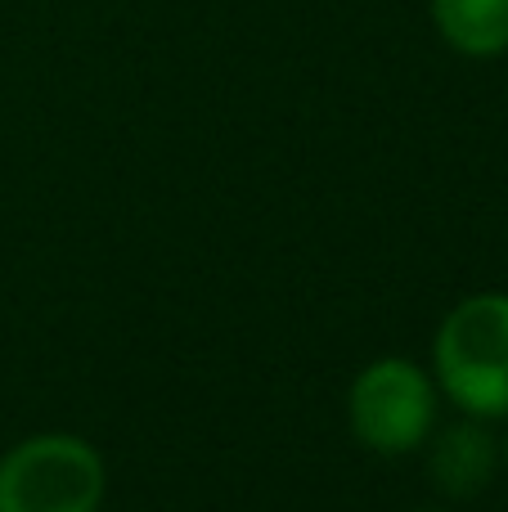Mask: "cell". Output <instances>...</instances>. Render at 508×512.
I'll return each mask as SVG.
<instances>
[{"label": "cell", "instance_id": "cell-4", "mask_svg": "<svg viewBox=\"0 0 508 512\" xmlns=\"http://www.w3.org/2000/svg\"><path fill=\"white\" fill-rule=\"evenodd\" d=\"M423 454H428L432 486L450 499L482 495L504 463V445L495 441L491 423L468 418V414H459L455 423H446V427L441 423L432 427V436L423 441Z\"/></svg>", "mask_w": 508, "mask_h": 512}, {"label": "cell", "instance_id": "cell-1", "mask_svg": "<svg viewBox=\"0 0 508 512\" xmlns=\"http://www.w3.org/2000/svg\"><path fill=\"white\" fill-rule=\"evenodd\" d=\"M441 400L482 423H508V292L455 301L432 337Z\"/></svg>", "mask_w": 508, "mask_h": 512}, {"label": "cell", "instance_id": "cell-7", "mask_svg": "<svg viewBox=\"0 0 508 512\" xmlns=\"http://www.w3.org/2000/svg\"><path fill=\"white\" fill-rule=\"evenodd\" d=\"M504 463H508V441H504Z\"/></svg>", "mask_w": 508, "mask_h": 512}, {"label": "cell", "instance_id": "cell-6", "mask_svg": "<svg viewBox=\"0 0 508 512\" xmlns=\"http://www.w3.org/2000/svg\"><path fill=\"white\" fill-rule=\"evenodd\" d=\"M414 512H441V508H414Z\"/></svg>", "mask_w": 508, "mask_h": 512}, {"label": "cell", "instance_id": "cell-2", "mask_svg": "<svg viewBox=\"0 0 508 512\" xmlns=\"http://www.w3.org/2000/svg\"><path fill=\"white\" fill-rule=\"evenodd\" d=\"M108 463L77 432H32L0 454V512H99Z\"/></svg>", "mask_w": 508, "mask_h": 512}, {"label": "cell", "instance_id": "cell-3", "mask_svg": "<svg viewBox=\"0 0 508 512\" xmlns=\"http://www.w3.org/2000/svg\"><path fill=\"white\" fill-rule=\"evenodd\" d=\"M441 423V391L432 369L405 355H378L347 387V427L378 459L419 454Z\"/></svg>", "mask_w": 508, "mask_h": 512}, {"label": "cell", "instance_id": "cell-5", "mask_svg": "<svg viewBox=\"0 0 508 512\" xmlns=\"http://www.w3.org/2000/svg\"><path fill=\"white\" fill-rule=\"evenodd\" d=\"M432 32L464 59H504L508 54V0H428Z\"/></svg>", "mask_w": 508, "mask_h": 512}]
</instances>
